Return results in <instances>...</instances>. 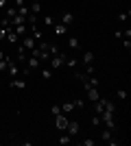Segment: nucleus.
<instances>
[{"instance_id":"obj_23","label":"nucleus","mask_w":131,"mask_h":146,"mask_svg":"<svg viewBox=\"0 0 131 146\" xmlns=\"http://www.w3.org/2000/svg\"><path fill=\"white\" fill-rule=\"evenodd\" d=\"M44 24H46V26H53V24H55V18H53V15H44Z\"/></svg>"},{"instance_id":"obj_9","label":"nucleus","mask_w":131,"mask_h":146,"mask_svg":"<svg viewBox=\"0 0 131 146\" xmlns=\"http://www.w3.org/2000/svg\"><path fill=\"white\" fill-rule=\"evenodd\" d=\"M13 31H15V35H18V37H24V35H29V33H31L26 24H18V26H13Z\"/></svg>"},{"instance_id":"obj_20","label":"nucleus","mask_w":131,"mask_h":146,"mask_svg":"<svg viewBox=\"0 0 131 146\" xmlns=\"http://www.w3.org/2000/svg\"><path fill=\"white\" fill-rule=\"evenodd\" d=\"M9 61H11V57H5V59H0V72H2V74H5L7 66H9Z\"/></svg>"},{"instance_id":"obj_10","label":"nucleus","mask_w":131,"mask_h":146,"mask_svg":"<svg viewBox=\"0 0 131 146\" xmlns=\"http://www.w3.org/2000/svg\"><path fill=\"white\" fill-rule=\"evenodd\" d=\"M100 140H105L107 144H116V140L112 137V131H109V129H103V131H100Z\"/></svg>"},{"instance_id":"obj_17","label":"nucleus","mask_w":131,"mask_h":146,"mask_svg":"<svg viewBox=\"0 0 131 146\" xmlns=\"http://www.w3.org/2000/svg\"><path fill=\"white\" fill-rule=\"evenodd\" d=\"M68 46H70L72 50H79V46H81V44H79V39H76V37H70V39H68Z\"/></svg>"},{"instance_id":"obj_7","label":"nucleus","mask_w":131,"mask_h":146,"mask_svg":"<svg viewBox=\"0 0 131 146\" xmlns=\"http://www.w3.org/2000/svg\"><path fill=\"white\" fill-rule=\"evenodd\" d=\"M66 131H68V135H72V137H74V135L79 133V131H81V127H79V122H68Z\"/></svg>"},{"instance_id":"obj_4","label":"nucleus","mask_w":131,"mask_h":146,"mask_svg":"<svg viewBox=\"0 0 131 146\" xmlns=\"http://www.w3.org/2000/svg\"><path fill=\"white\" fill-rule=\"evenodd\" d=\"M68 118H66V113H57L55 116V124H57V129L59 131H66V127H68Z\"/></svg>"},{"instance_id":"obj_27","label":"nucleus","mask_w":131,"mask_h":146,"mask_svg":"<svg viewBox=\"0 0 131 146\" xmlns=\"http://www.w3.org/2000/svg\"><path fill=\"white\" fill-rule=\"evenodd\" d=\"M98 124H103V122H100V116H94L92 118V127H98Z\"/></svg>"},{"instance_id":"obj_30","label":"nucleus","mask_w":131,"mask_h":146,"mask_svg":"<svg viewBox=\"0 0 131 146\" xmlns=\"http://www.w3.org/2000/svg\"><path fill=\"white\" fill-rule=\"evenodd\" d=\"M5 37H7V29H2V26H0V42H2Z\"/></svg>"},{"instance_id":"obj_11","label":"nucleus","mask_w":131,"mask_h":146,"mask_svg":"<svg viewBox=\"0 0 131 146\" xmlns=\"http://www.w3.org/2000/svg\"><path fill=\"white\" fill-rule=\"evenodd\" d=\"M26 68H31V70H37V68H39V59H37V57H26Z\"/></svg>"},{"instance_id":"obj_14","label":"nucleus","mask_w":131,"mask_h":146,"mask_svg":"<svg viewBox=\"0 0 131 146\" xmlns=\"http://www.w3.org/2000/svg\"><path fill=\"white\" fill-rule=\"evenodd\" d=\"M83 63H85V66H92L94 63V52H83Z\"/></svg>"},{"instance_id":"obj_1","label":"nucleus","mask_w":131,"mask_h":146,"mask_svg":"<svg viewBox=\"0 0 131 146\" xmlns=\"http://www.w3.org/2000/svg\"><path fill=\"white\" fill-rule=\"evenodd\" d=\"M66 52H57V55H53L50 57V68H53V70H59V68L63 66V61H66Z\"/></svg>"},{"instance_id":"obj_24","label":"nucleus","mask_w":131,"mask_h":146,"mask_svg":"<svg viewBox=\"0 0 131 146\" xmlns=\"http://www.w3.org/2000/svg\"><path fill=\"white\" fill-rule=\"evenodd\" d=\"M72 103H74V109H83V107H85V103H83L81 98H76V100H72Z\"/></svg>"},{"instance_id":"obj_28","label":"nucleus","mask_w":131,"mask_h":146,"mask_svg":"<svg viewBox=\"0 0 131 146\" xmlns=\"http://www.w3.org/2000/svg\"><path fill=\"white\" fill-rule=\"evenodd\" d=\"M122 46H125V50L129 52L131 50V39H122Z\"/></svg>"},{"instance_id":"obj_25","label":"nucleus","mask_w":131,"mask_h":146,"mask_svg":"<svg viewBox=\"0 0 131 146\" xmlns=\"http://www.w3.org/2000/svg\"><path fill=\"white\" fill-rule=\"evenodd\" d=\"M50 111H53V116L61 113V105H53V107H50Z\"/></svg>"},{"instance_id":"obj_21","label":"nucleus","mask_w":131,"mask_h":146,"mask_svg":"<svg viewBox=\"0 0 131 146\" xmlns=\"http://www.w3.org/2000/svg\"><path fill=\"white\" fill-rule=\"evenodd\" d=\"M15 15H18V9H15V7H9V9H7V18L11 20V18H15Z\"/></svg>"},{"instance_id":"obj_33","label":"nucleus","mask_w":131,"mask_h":146,"mask_svg":"<svg viewBox=\"0 0 131 146\" xmlns=\"http://www.w3.org/2000/svg\"><path fill=\"white\" fill-rule=\"evenodd\" d=\"M5 57H7V55H5V50L0 48V59H5Z\"/></svg>"},{"instance_id":"obj_3","label":"nucleus","mask_w":131,"mask_h":146,"mask_svg":"<svg viewBox=\"0 0 131 146\" xmlns=\"http://www.w3.org/2000/svg\"><path fill=\"white\" fill-rule=\"evenodd\" d=\"M35 46H37V42H35V39H33L31 35H24V37H22V48H24L26 52H31V50L35 48Z\"/></svg>"},{"instance_id":"obj_16","label":"nucleus","mask_w":131,"mask_h":146,"mask_svg":"<svg viewBox=\"0 0 131 146\" xmlns=\"http://www.w3.org/2000/svg\"><path fill=\"white\" fill-rule=\"evenodd\" d=\"M76 57H66V61H63V66H68V68H76Z\"/></svg>"},{"instance_id":"obj_12","label":"nucleus","mask_w":131,"mask_h":146,"mask_svg":"<svg viewBox=\"0 0 131 146\" xmlns=\"http://www.w3.org/2000/svg\"><path fill=\"white\" fill-rule=\"evenodd\" d=\"M72 22H74V15H72V13H70V11H66V13H63V15H61V24L70 26V24H72Z\"/></svg>"},{"instance_id":"obj_5","label":"nucleus","mask_w":131,"mask_h":146,"mask_svg":"<svg viewBox=\"0 0 131 146\" xmlns=\"http://www.w3.org/2000/svg\"><path fill=\"white\" fill-rule=\"evenodd\" d=\"M9 85H11L13 90H24V87H26V81L22 79V76H13V79L9 81Z\"/></svg>"},{"instance_id":"obj_15","label":"nucleus","mask_w":131,"mask_h":146,"mask_svg":"<svg viewBox=\"0 0 131 146\" xmlns=\"http://www.w3.org/2000/svg\"><path fill=\"white\" fill-rule=\"evenodd\" d=\"M42 79L44 81H50V79H53V68H44V70H42Z\"/></svg>"},{"instance_id":"obj_31","label":"nucleus","mask_w":131,"mask_h":146,"mask_svg":"<svg viewBox=\"0 0 131 146\" xmlns=\"http://www.w3.org/2000/svg\"><path fill=\"white\" fill-rule=\"evenodd\" d=\"M81 144H83V146H94V140H83Z\"/></svg>"},{"instance_id":"obj_8","label":"nucleus","mask_w":131,"mask_h":146,"mask_svg":"<svg viewBox=\"0 0 131 146\" xmlns=\"http://www.w3.org/2000/svg\"><path fill=\"white\" fill-rule=\"evenodd\" d=\"M53 31H55V35H66V33H68V26L61 24V22H55V24H53Z\"/></svg>"},{"instance_id":"obj_34","label":"nucleus","mask_w":131,"mask_h":146,"mask_svg":"<svg viewBox=\"0 0 131 146\" xmlns=\"http://www.w3.org/2000/svg\"><path fill=\"white\" fill-rule=\"evenodd\" d=\"M0 85H2V79H0Z\"/></svg>"},{"instance_id":"obj_6","label":"nucleus","mask_w":131,"mask_h":146,"mask_svg":"<svg viewBox=\"0 0 131 146\" xmlns=\"http://www.w3.org/2000/svg\"><path fill=\"white\" fill-rule=\"evenodd\" d=\"M5 72H7V74H9V76L13 79V76H18V74H20V68L15 66V63H13V59H11V61H9V66H7V70H5Z\"/></svg>"},{"instance_id":"obj_26","label":"nucleus","mask_w":131,"mask_h":146,"mask_svg":"<svg viewBox=\"0 0 131 146\" xmlns=\"http://www.w3.org/2000/svg\"><path fill=\"white\" fill-rule=\"evenodd\" d=\"M116 96H118L120 100H125V98H127V92L125 90H118V92H116Z\"/></svg>"},{"instance_id":"obj_22","label":"nucleus","mask_w":131,"mask_h":146,"mask_svg":"<svg viewBox=\"0 0 131 146\" xmlns=\"http://www.w3.org/2000/svg\"><path fill=\"white\" fill-rule=\"evenodd\" d=\"M103 111H112V113H114V111H116V105L109 103V100H105V109H103Z\"/></svg>"},{"instance_id":"obj_13","label":"nucleus","mask_w":131,"mask_h":146,"mask_svg":"<svg viewBox=\"0 0 131 146\" xmlns=\"http://www.w3.org/2000/svg\"><path fill=\"white\" fill-rule=\"evenodd\" d=\"M29 9H31V13H35V15H37V13L42 11V2H39V0H33Z\"/></svg>"},{"instance_id":"obj_2","label":"nucleus","mask_w":131,"mask_h":146,"mask_svg":"<svg viewBox=\"0 0 131 146\" xmlns=\"http://www.w3.org/2000/svg\"><path fill=\"white\" fill-rule=\"evenodd\" d=\"M85 87V94H87V100H90V103H96V100H98L100 98V94H98V90H96V87H92V85H83Z\"/></svg>"},{"instance_id":"obj_18","label":"nucleus","mask_w":131,"mask_h":146,"mask_svg":"<svg viewBox=\"0 0 131 146\" xmlns=\"http://www.w3.org/2000/svg\"><path fill=\"white\" fill-rule=\"evenodd\" d=\"M72 109H74V103H63L61 105V113H70Z\"/></svg>"},{"instance_id":"obj_29","label":"nucleus","mask_w":131,"mask_h":146,"mask_svg":"<svg viewBox=\"0 0 131 146\" xmlns=\"http://www.w3.org/2000/svg\"><path fill=\"white\" fill-rule=\"evenodd\" d=\"M127 18H129V13H120V15H118L120 22H127Z\"/></svg>"},{"instance_id":"obj_19","label":"nucleus","mask_w":131,"mask_h":146,"mask_svg":"<svg viewBox=\"0 0 131 146\" xmlns=\"http://www.w3.org/2000/svg\"><path fill=\"white\" fill-rule=\"evenodd\" d=\"M57 142H59L61 146H66V144H70V142H72V135H68V133H66V135H61V137H59Z\"/></svg>"},{"instance_id":"obj_32","label":"nucleus","mask_w":131,"mask_h":146,"mask_svg":"<svg viewBox=\"0 0 131 146\" xmlns=\"http://www.w3.org/2000/svg\"><path fill=\"white\" fill-rule=\"evenodd\" d=\"M7 7V0H0V9H5Z\"/></svg>"}]
</instances>
